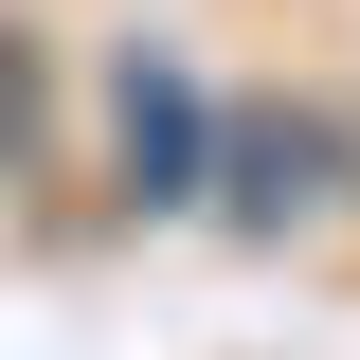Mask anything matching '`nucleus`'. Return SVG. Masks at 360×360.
Masks as SVG:
<instances>
[{
  "mask_svg": "<svg viewBox=\"0 0 360 360\" xmlns=\"http://www.w3.org/2000/svg\"><path fill=\"white\" fill-rule=\"evenodd\" d=\"M127 162L144 198H180V72H127Z\"/></svg>",
  "mask_w": 360,
  "mask_h": 360,
  "instance_id": "obj_2",
  "label": "nucleus"
},
{
  "mask_svg": "<svg viewBox=\"0 0 360 360\" xmlns=\"http://www.w3.org/2000/svg\"><path fill=\"white\" fill-rule=\"evenodd\" d=\"M18 144H37V54L0 37V162H18Z\"/></svg>",
  "mask_w": 360,
  "mask_h": 360,
  "instance_id": "obj_3",
  "label": "nucleus"
},
{
  "mask_svg": "<svg viewBox=\"0 0 360 360\" xmlns=\"http://www.w3.org/2000/svg\"><path fill=\"white\" fill-rule=\"evenodd\" d=\"M234 217L252 234L342 217V127H324V108H252V127H234Z\"/></svg>",
  "mask_w": 360,
  "mask_h": 360,
  "instance_id": "obj_1",
  "label": "nucleus"
}]
</instances>
